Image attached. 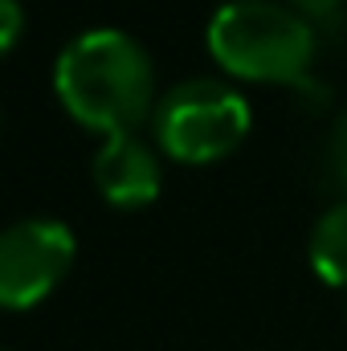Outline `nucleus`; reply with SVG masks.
<instances>
[{
	"instance_id": "obj_2",
	"label": "nucleus",
	"mask_w": 347,
	"mask_h": 351,
	"mask_svg": "<svg viewBox=\"0 0 347 351\" xmlns=\"http://www.w3.org/2000/svg\"><path fill=\"white\" fill-rule=\"evenodd\" d=\"M213 62L241 82H302L315 62V29L274 0H229L208 21Z\"/></svg>"
},
{
	"instance_id": "obj_7",
	"label": "nucleus",
	"mask_w": 347,
	"mask_h": 351,
	"mask_svg": "<svg viewBox=\"0 0 347 351\" xmlns=\"http://www.w3.org/2000/svg\"><path fill=\"white\" fill-rule=\"evenodd\" d=\"M327 172L335 180V188L347 192V114L335 123V131H331V143H327Z\"/></svg>"
},
{
	"instance_id": "obj_3",
	"label": "nucleus",
	"mask_w": 347,
	"mask_h": 351,
	"mask_svg": "<svg viewBox=\"0 0 347 351\" xmlns=\"http://www.w3.org/2000/svg\"><path fill=\"white\" fill-rule=\"evenodd\" d=\"M152 131L180 164H217L250 135V102L221 78H188L160 98Z\"/></svg>"
},
{
	"instance_id": "obj_4",
	"label": "nucleus",
	"mask_w": 347,
	"mask_h": 351,
	"mask_svg": "<svg viewBox=\"0 0 347 351\" xmlns=\"http://www.w3.org/2000/svg\"><path fill=\"white\" fill-rule=\"evenodd\" d=\"M74 265V233L62 221L29 217L0 237V302L29 311L45 302Z\"/></svg>"
},
{
	"instance_id": "obj_5",
	"label": "nucleus",
	"mask_w": 347,
	"mask_h": 351,
	"mask_svg": "<svg viewBox=\"0 0 347 351\" xmlns=\"http://www.w3.org/2000/svg\"><path fill=\"white\" fill-rule=\"evenodd\" d=\"M94 188L115 208H147L164 188L160 156L135 135H110L94 152Z\"/></svg>"
},
{
	"instance_id": "obj_9",
	"label": "nucleus",
	"mask_w": 347,
	"mask_h": 351,
	"mask_svg": "<svg viewBox=\"0 0 347 351\" xmlns=\"http://www.w3.org/2000/svg\"><path fill=\"white\" fill-rule=\"evenodd\" d=\"M344 0H290V8H298L302 16H327V12H335Z\"/></svg>"
},
{
	"instance_id": "obj_8",
	"label": "nucleus",
	"mask_w": 347,
	"mask_h": 351,
	"mask_svg": "<svg viewBox=\"0 0 347 351\" xmlns=\"http://www.w3.org/2000/svg\"><path fill=\"white\" fill-rule=\"evenodd\" d=\"M21 29H25V12L16 0H0V49L12 53L16 41H21Z\"/></svg>"
},
{
	"instance_id": "obj_6",
	"label": "nucleus",
	"mask_w": 347,
	"mask_h": 351,
	"mask_svg": "<svg viewBox=\"0 0 347 351\" xmlns=\"http://www.w3.org/2000/svg\"><path fill=\"white\" fill-rule=\"evenodd\" d=\"M311 269L327 286L347 290V200L327 208L311 229Z\"/></svg>"
},
{
	"instance_id": "obj_1",
	"label": "nucleus",
	"mask_w": 347,
	"mask_h": 351,
	"mask_svg": "<svg viewBox=\"0 0 347 351\" xmlns=\"http://www.w3.org/2000/svg\"><path fill=\"white\" fill-rule=\"evenodd\" d=\"M53 94L74 123L98 135H135L156 114V66L123 29H90L53 62Z\"/></svg>"
}]
</instances>
